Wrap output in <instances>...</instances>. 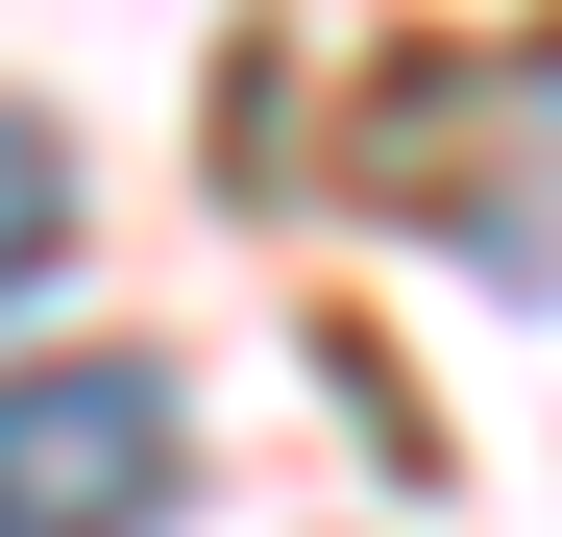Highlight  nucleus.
<instances>
[{
  "mask_svg": "<svg viewBox=\"0 0 562 537\" xmlns=\"http://www.w3.org/2000/svg\"><path fill=\"white\" fill-rule=\"evenodd\" d=\"M171 489H196V415H171V367H123V342L0 367V537H147Z\"/></svg>",
  "mask_w": 562,
  "mask_h": 537,
  "instance_id": "nucleus-1",
  "label": "nucleus"
},
{
  "mask_svg": "<svg viewBox=\"0 0 562 537\" xmlns=\"http://www.w3.org/2000/svg\"><path fill=\"white\" fill-rule=\"evenodd\" d=\"M49 244H74V147H49L25 99H0V294H25V268H49Z\"/></svg>",
  "mask_w": 562,
  "mask_h": 537,
  "instance_id": "nucleus-2",
  "label": "nucleus"
}]
</instances>
